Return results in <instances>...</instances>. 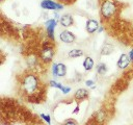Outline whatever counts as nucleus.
Segmentation results:
<instances>
[{
	"label": "nucleus",
	"mask_w": 133,
	"mask_h": 125,
	"mask_svg": "<svg viewBox=\"0 0 133 125\" xmlns=\"http://www.w3.org/2000/svg\"><path fill=\"white\" fill-rule=\"evenodd\" d=\"M38 85H39L38 77L33 73H29L25 75L21 81L22 90L24 93H26L29 96V99L34 97L36 91L38 90Z\"/></svg>",
	"instance_id": "1"
},
{
	"label": "nucleus",
	"mask_w": 133,
	"mask_h": 125,
	"mask_svg": "<svg viewBox=\"0 0 133 125\" xmlns=\"http://www.w3.org/2000/svg\"><path fill=\"white\" fill-rule=\"evenodd\" d=\"M117 10V5L113 0H104L100 7V12L103 19H110L115 15Z\"/></svg>",
	"instance_id": "2"
},
{
	"label": "nucleus",
	"mask_w": 133,
	"mask_h": 125,
	"mask_svg": "<svg viewBox=\"0 0 133 125\" xmlns=\"http://www.w3.org/2000/svg\"><path fill=\"white\" fill-rule=\"evenodd\" d=\"M54 56V48L51 44H44L41 50V59L44 63H50Z\"/></svg>",
	"instance_id": "3"
},
{
	"label": "nucleus",
	"mask_w": 133,
	"mask_h": 125,
	"mask_svg": "<svg viewBox=\"0 0 133 125\" xmlns=\"http://www.w3.org/2000/svg\"><path fill=\"white\" fill-rule=\"evenodd\" d=\"M51 72L54 77H63L66 74V66L62 63H54L51 68Z\"/></svg>",
	"instance_id": "4"
},
{
	"label": "nucleus",
	"mask_w": 133,
	"mask_h": 125,
	"mask_svg": "<svg viewBox=\"0 0 133 125\" xmlns=\"http://www.w3.org/2000/svg\"><path fill=\"white\" fill-rule=\"evenodd\" d=\"M41 7L47 10H61L63 9V5L60 3H56L52 0H43L41 2Z\"/></svg>",
	"instance_id": "5"
},
{
	"label": "nucleus",
	"mask_w": 133,
	"mask_h": 125,
	"mask_svg": "<svg viewBox=\"0 0 133 125\" xmlns=\"http://www.w3.org/2000/svg\"><path fill=\"white\" fill-rule=\"evenodd\" d=\"M56 25H57V20H55V19H49L45 23L47 35L51 41H54V29H55Z\"/></svg>",
	"instance_id": "6"
},
{
	"label": "nucleus",
	"mask_w": 133,
	"mask_h": 125,
	"mask_svg": "<svg viewBox=\"0 0 133 125\" xmlns=\"http://www.w3.org/2000/svg\"><path fill=\"white\" fill-rule=\"evenodd\" d=\"M59 40L64 43V44H72L75 42L76 36L73 32H71L70 30H63L61 31V33L59 34Z\"/></svg>",
	"instance_id": "7"
},
{
	"label": "nucleus",
	"mask_w": 133,
	"mask_h": 125,
	"mask_svg": "<svg viewBox=\"0 0 133 125\" xmlns=\"http://www.w3.org/2000/svg\"><path fill=\"white\" fill-rule=\"evenodd\" d=\"M100 25H99V22L95 19H88L86 21V24H85V28H86V31L88 33H94L96 31H98Z\"/></svg>",
	"instance_id": "8"
},
{
	"label": "nucleus",
	"mask_w": 133,
	"mask_h": 125,
	"mask_svg": "<svg viewBox=\"0 0 133 125\" xmlns=\"http://www.w3.org/2000/svg\"><path fill=\"white\" fill-rule=\"evenodd\" d=\"M130 63H131V59H130L129 55L126 54V53H123V54H121L116 65H117V67L119 69H126L130 65Z\"/></svg>",
	"instance_id": "9"
},
{
	"label": "nucleus",
	"mask_w": 133,
	"mask_h": 125,
	"mask_svg": "<svg viewBox=\"0 0 133 125\" xmlns=\"http://www.w3.org/2000/svg\"><path fill=\"white\" fill-rule=\"evenodd\" d=\"M59 23H60V25L62 27L68 28V27H71L74 24V19H73V17L71 15L65 14V15L61 16V18L59 19Z\"/></svg>",
	"instance_id": "10"
},
{
	"label": "nucleus",
	"mask_w": 133,
	"mask_h": 125,
	"mask_svg": "<svg viewBox=\"0 0 133 125\" xmlns=\"http://www.w3.org/2000/svg\"><path fill=\"white\" fill-rule=\"evenodd\" d=\"M94 119L95 121L98 123V124H103L105 122V120L107 119V115H106V111L104 109H99L95 113L94 115Z\"/></svg>",
	"instance_id": "11"
},
{
	"label": "nucleus",
	"mask_w": 133,
	"mask_h": 125,
	"mask_svg": "<svg viewBox=\"0 0 133 125\" xmlns=\"http://www.w3.org/2000/svg\"><path fill=\"white\" fill-rule=\"evenodd\" d=\"M88 97V91L86 89H83V88H80L78 89L75 94H74V98L78 101H81V100H84Z\"/></svg>",
	"instance_id": "12"
},
{
	"label": "nucleus",
	"mask_w": 133,
	"mask_h": 125,
	"mask_svg": "<svg viewBox=\"0 0 133 125\" xmlns=\"http://www.w3.org/2000/svg\"><path fill=\"white\" fill-rule=\"evenodd\" d=\"M49 83H50V86L60 90L63 94H69V93L71 92V90H72L70 86H63L60 82H57V81H55V80H50V82H49Z\"/></svg>",
	"instance_id": "13"
},
{
	"label": "nucleus",
	"mask_w": 133,
	"mask_h": 125,
	"mask_svg": "<svg viewBox=\"0 0 133 125\" xmlns=\"http://www.w3.org/2000/svg\"><path fill=\"white\" fill-rule=\"evenodd\" d=\"M113 50H114V47H113L112 44H110V43H105V44L102 46L101 50H100V54H101V55H104V56L110 55V54L113 52Z\"/></svg>",
	"instance_id": "14"
},
{
	"label": "nucleus",
	"mask_w": 133,
	"mask_h": 125,
	"mask_svg": "<svg viewBox=\"0 0 133 125\" xmlns=\"http://www.w3.org/2000/svg\"><path fill=\"white\" fill-rule=\"evenodd\" d=\"M82 66H83V69H84L85 71H90V70H92V68H94V66H95L94 59H92L90 56H86V57L84 58V60H83Z\"/></svg>",
	"instance_id": "15"
},
{
	"label": "nucleus",
	"mask_w": 133,
	"mask_h": 125,
	"mask_svg": "<svg viewBox=\"0 0 133 125\" xmlns=\"http://www.w3.org/2000/svg\"><path fill=\"white\" fill-rule=\"evenodd\" d=\"M83 54H84L83 50H81V49H73V50H71V51L68 53V56H69L70 58H77V57L82 56Z\"/></svg>",
	"instance_id": "16"
},
{
	"label": "nucleus",
	"mask_w": 133,
	"mask_h": 125,
	"mask_svg": "<svg viewBox=\"0 0 133 125\" xmlns=\"http://www.w3.org/2000/svg\"><path fill=\"white\" fill-rule=\"evenodd\" d=\"M96 69H97V73L100 75H104L107 72V66L104 63H99L96 67Z\"/></svg>",
	"instance_id": "17"
},
{
	"label": "nucleus",
	"mask_w": 133,
	"mask_h": 125,
	"mask_svg": "<svg viewBox=\"0 0 133 125\" xmlns=\"http://www.w3.org/2000/svg\"><path fill=\"white\" fill-rule=\"evenodd\" d=\"M26 61H27V64H28L29 67H34L36 65V63H37V59H36V57L34 55H31V56L27 57Z\"/></svg>",
	"instance_id": "18"
},
{
	"label": "nucleus",
	"mask_w": 133,
	"mask_h": 125,
	"mask_svg": "<svg viewBox=\"0 0 133 125\" xmlns=\"http://www.w3.org/2000/svg\"><path fill=\"white\" fill-rule=\"evenodd\" d=\"M41 117H42V119H43L47 124L51 125V117H50V115H47V114H41Z\"/></svg>",
	"instance_id": "19"
},
{
	"label": "nucleus",
	"mask_w": 133,
	"mask_h": 125,
	"mask_svg": "<svg viewBox=\"0 0 133 125\" xmlns=\"http://www.w3.org/2000/svg\"><path fill=\"white\" fill-rule=\"evenodd\" d=\"M61 125H78V123H77V121H75L74 119H68V120H65Z\"/></svg>",
	"instance_id": "20"
},
{
	"label": "nucleus",
	"mask_w": 133,
	"mask_h": 125,
	"mask_svg": "<svg viewBox=\"0 0 133 125\" xmlns=\"http://www.w3.org/2000/svg\"><path fill=\"white\" fill-rule=\"evenodd\" d=\"M85 85H86V86H89V88H94V86H95V81L88 79V80L85 81Z\"/></svg>",
	"instance_id": "21"
},
{
	"label": "nucleus",
	"mask_w": 133,
	"mask_h": 125,
	"mask_svg": "<svg viewBox=\"0 0 133 125\" xmlns=\"http://www.w3.org/2000/svg\"><path fill=\"white\" fill-rule=\"evenodd\" d=\"M128 55H129V57H130L131 61H133V49H132V50H130V52L128 53Z\"/></svg>",
	"instance_id": "22"
},
{
	"label": "nucleus",
	"mask_w": 133,
	"mask_h": 125,
	"mask_svg": "<svg viewBox=\"0 0 133 125\" xmlns=\"http://www.w3.org/2000/svg\"><path fill=\"white\" fill-rule=\"evenodd\" d=\"M85 125H99V124H98L97 122H91V121H90V122H88V123H86Z\"/></svg>",
	"instance_id": "23"
},
{
	"label": "nucleus",
	"mask_w": 133,
	"mask_h": 125,
	"mask_svg": "<svg viewBox=\"0 0 133 125\" xmlns=\"http://www.w3.org/2000/svg\"><path fill=\"white\" fill-rule=\"evenodd\" d=\"M103 29H104V28H103L102 26H100V27H99V29H98V32H99V33H100V32H102V31H103Z\"/></svg>",
	"instance_id": "24"
},
{
	"label": "nucleus",
	"mask_w": 133,
	"mask_h": 125,
	"mask_svg": "<svg viewBox=\"0 0 133 125\" xmlns=\"http://www.w3.org/2000/svg\"><path fill=\"white\" fill-rule=\"evenodd\" d=\"M61 1H64V2H66V1H69V0H61Z\"/></svg>",
	"instance_id": "25"
}]
</instances>
